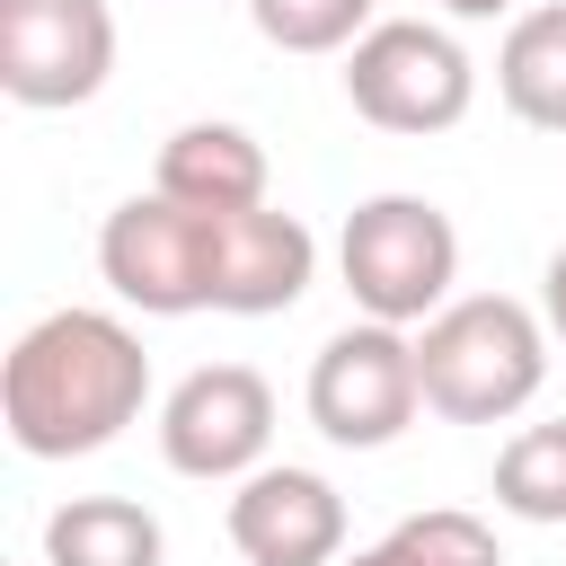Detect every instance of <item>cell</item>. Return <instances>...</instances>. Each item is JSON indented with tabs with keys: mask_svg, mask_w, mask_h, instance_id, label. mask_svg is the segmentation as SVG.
I'll list each match as a JSON object with an SVG mask.
<instances>
[{
	"mask_svg": "<svg viewBox=\"0 0 566 566\" xmlns=\"http://www.w3.org/2000/svg\"><path fill=\"white\" fill-rule=\"evenodd\" d=\"M345 566H407V557H398V548H389V539H371V548H354V557H345Z\"/></svg>",
	"mask_w": 566,
	"mask_h": 566,
	"instance_id": "19",
	"label": "cell"
},
{
	"mask_svg": "<svg viewBox=\"0 0 566 566\" xmlns=\"http://www.w3.org/2000/svg\"><path fill=\"white\" fill-rule=\"evenodd\" d=\"M150 407V354L115 310H44L0 363V424L27 460H88Z\"/></svg>",
	"mask_w": 566,
	"mask_h": 566,
	"instance_id": "1",
	"label": "cell"
},
{
	"mask_svg": "<svg viewBox=\"0 0 566 566\" xmlns=\"http://www.w3.org/2000/svg\"><path fill=\"white\" fill-rule=\"evenodd\" d=\"M248 18L274 53H354L380 27L371 0H248Z\"/></svg>",
	"mask_w": 566,
	"mask_h": 566,
	"instance_id": "15",
	"label": "cell"
},
{
	"mask_svg": "<svg viewBox=\"0 0 566 566\" xmlns=\"http://www.w3.org/2000/svg\"><path fill=\"white\" fill-rule=\"evenodd\" d=\"M495 513L513 522H566V416L548 424H522L504 451H495Z\"/></svg>",
	"mask_w": 566,
	"mask_h": 566,
	"instance_id": "14",
	"label": "cell"
},
{
	"mask_svg": "<svg viewBox=\"0 0 566 566\" xmlns=\"http://www.w3.org/2000/svg\"><path fill=\"white\" fill-rule=\"evenodd\" d=\"M539 318H548V336L566 345V248L548 256V274H539Z\"/></svg>",
	"mask_w": 566,
	"mask_h": 566,
	"instance_id": "17",
	"label": "cell"
},
{
	"mask_svg": "<svg viewBox=\"0 0 566 566\" xmlns=\"http://www.w3.org/2000/svg\"><path fill=\"white\" fill-rule=\"evenodd\" d=\"M168 531L133 495H71L44 522V566H159Z\"/></svg>",
	"mask_w": 566,
	"mask_h": 566,
	"instance_id": "12",
	"label": "cell"
},
{
	"mask_svg": "<svg viewBox=\"0 0 566 566\" xmlns=\"http://www.w3.org/2000/svg\"><path fill=\"white\" fill-rule=\"evenodd\" d=\"M168 203L186 212H256L265 203V142L248 124H177L159 142V177H150Z\"/></svg>",
	"mask_w": 566,
	"mask_h": 566,
	"instance_id": "11",
	"label": "cell"
},
{
	"mask_svg": "<svg viewBox=\"0 0 566 566\" xmlns=\"http://www.w3.org/2000/svg\"><path fill=\"white\" fill-rule=\"evenodd\" d=\"M495 97L531 133H566V0H539L495 44Z\"/></svg>",
	"mask_w": 566,
	"mask_h": 566,
	"instance_id": "13",
	"label": "cell"
},
{
	"mask_svg": "<svg viewBox=\"0 0 566 566\" xmlns=\"http://www.w3.org/2000/svg\"><path fill=\"white\" fill-rule=\"evenodd\" d=\"M301 407H310V424H318L336 451H389V442L416 424V407H424L416 336H407V327H380V318L336 327V336L310 354Z\"/></svg>",
	"mask_w": 566,
	"mask_h": 566,
	"instance_id": "6",
	"label": "cell"
},
{
	"mask_svg": "<svg viewBox=\"0 0 566 566\" xmlns=\"http://www.w3.org/2000/svg\"><path fill=\"white\" fill-rule=\"evenodd\" d=\"M97 274L142 318H195L221 292V212H186L159 186L124 195L97 230Z\"/></svg>",
	"mask_w": 566,
	"mask_h": 566,
	"instance_id": "4",
	"label": "cell"
},
{
	"mask_svg": "<svg viewBox=\"0 0 566 566\" xmlns=\"http://www.w3.org/2000/svg\"><path fill=\"white\" fill-rule=\"evenodd\" d=\"M336 274L354 292L363 318L380 327H424L451 310V283H460V230L433 195H371L345 212V239H336Z\"/></svg>",
	"mask_w": 566,
	"mask_h": 566,
	"instance_id": "3",
	"label": "cell"
},
{
	"mask_svg": "<svg viewBox=\"0 0 566 566\" xmlns=\"http://www.w3.org/2000/svg\"><path fill=\"white\" fill-rule=\"evenodd\" d=\"M230 548L248 566H345V495L318 469L265 460L230 495Z\"/></svg>",
	"mask_w": 566,
	"mask_h": 566,
	"instance_id": "9",
	"label": "cell"
},
{
	"mask_svg": "<svg viewBox=\"0 0 566 566\" xmlns=\"http://www.w3.org/2000/svg\"><path fill=\"white\" fill-rule=\"evenodd\" d=\"M115 71V9L106 0H0V88L35 115L88 106Z\"/></svg>",
	"mask_w": 566,
	"mask_h": 566,
	"instance_id": "8",
	"label": "cell"
},
{
	"mask_svg": "<svg viewBox=\"0 0 566 566\" xmlns=\"http://www.w3.org/2000/svg\"><path fill=\"white\" fill-rule=\"evenodd\" d=\"M274 442V380L256 363H195L159 398V460L177 478H256Z\"/></svg>",
	"mask_w": 566,
	"mask_h": 566,
	"instance_id": "7",
	"label": "cell"
},
{
	"mask_svg": "<svg viewBox=\"0 0 566 566\" xmlns=\"http://www.w3.org/2000/svg\"><path fill=\"white\" fill-rule=\"evenodd\" d=\"M389 548H398L407 566H504L495 531H486L478 513H451V504H433V513H407V522L389 531Z\"/></svg>",
	"mask_w": 566,
	"mask_h": 566,
	"instance_id": "16",
	"label": "cell"
},
{
	"mask_svg": "<svg viewBox=\"0 0 566 566\" xmlns=\"http://www.w3.org/2000/svg\"><path fill=\"white\" fill-rule=\"evenodd\" d=\"M442 18H504V9H522V0H433Z\"/></svg>",
	"mask_w": 566,
	"mask_h": 566,
	"instance_id": "18",
	"label": "cell"
},
{
	"mask_svg": "<svg viewBox=\"0 0 566 566\" xmlns=\"http://www.w3.org/2000/svg\"><path fill=\"white\" fill-rule=\"evenodd\" d=\"M345 97H354L363 124L424 142V133H451V124L478 106V62H469V44H460L451 27H433V18H380V27L345 53Z\"/></svg>",
	"mask_w": 566,
	"mask_h": 566,
	"instance_id": "5",
	"label": "cell"
},
{
	"mask_svg": "<svg viewBox=\"0 0 566 566\" xmlns=\"http://www.w3.org/2000/svg\"><path fill=\"white\" fill-rule=\"evenodd\" d=\"M310 274H318V239L301 212H274V203L221 212V292H212L221 318H274L310 292Z\"/></svg>",
	"mask_w": 566,
	"mask_h": 566,
	"instance_id": "10",
	"label": "cell"
},
{
	"mask_svg": "<svg viewBox=\"0 0 566 566\" xmlns=\"http://www.w3.org/2000/svg\"><path fill=\"white\" fill-rule=\"evenodd\" d=\"M416 380L442 424H504L548 380V318L513 292H469L416 336Z\"/></svg>",
	"mask_w": 566,
	"mask_h": 566,
	"instance_id": "2",
	"label": "cell"
}]
</instances>
